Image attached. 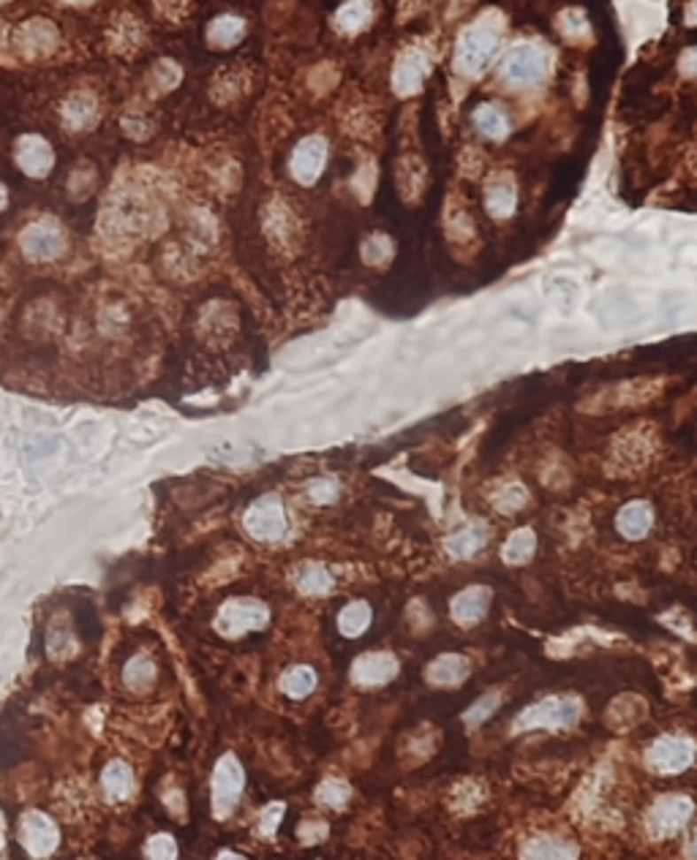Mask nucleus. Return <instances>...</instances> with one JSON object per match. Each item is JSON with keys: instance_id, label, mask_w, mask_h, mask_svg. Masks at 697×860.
I'll list each match as a JSON object with an SVG mask.
<instances>
[{"instance_id": "79ce46f5", "label": "nucleus", "mask_w": 697, "mask_h": 860, "mask_svg": "<svg viewBox=\"0 0 697 860\" xmlns=\"http://www.w3.org/2000/svg\"><path fill=\"white\" fill-rule=\"evenodd\" d=\"M686 22H692V25H697V4L689 9V14H686Z\"/></svg>"}, {"instance_id": "1a4fd4ad", "label": "nucleus", "mask_w": 697, "mask_h": 860, "mask_svg": "<svg viewBox=\"0 0 697 860\" xmlns=\"http://www.w3.org/2000/svg\"><path fill=\"white\" fill-rule=\"evenodd\" d=\"M694 806L686 795H665L659 798L648 817H646V828L654 839H665V836H676L692 817Z\"/></svg>"}, {"instance_id": "72a5a7b5", "label": "nucleus", "mask_w": 697, "mask_h": 860, "mask_svg": "<svg viewBox=\"0 0 697 860\" xmlns=\"http://www.w3.org/2000/svg\"><path fill=\"white\" fill-rule=\"evenodd\" d=\"M180 77H182V74H180V66H177V63H172V60H159V63H156V68H153L151 82L156 85V90L167 93V90H172V88L180 82Z\"/></svg>"}, {"instance_id": "0eeeda50", "label": "nucleus", "mask_w": 697, "mask_h": 860, "mask_svg": "<svg viewBox=\"0 0 697 860\" xmlns=\"http://www.w3.org/2000/svg\"><path fill=\"white\" fill-rule=\"evenodd\" d=\"M694 755H697V746L689 738L662 735L648 746L646 763L656 773H681L694 763Z\"/></svg>"}, {"instance_id": "4c0bfd02", "label": "nucleus", "mask_w": 697, "mask_h": 860, "mask_svg": "<svg viewBox=\"0 0 697 860\" xmlns=\"http://www.w3.org/2000/svg\"><path fill=\"white\" fill-rule=\"evenodd\" d=\"M281 817H283V806H281V803L267 806V809L262 811V819H259V831H262L265 836H273V833H275V828H278V822H281Z\"/></svg>"}, {"instance_id": "9d476101", "label": "nucleus", "mask_w": 697, "mask_h": 860, "mask_svg": "<svg viewBox=\"0 0 697 860\" xmlns=\"http://www.w3.org/2000/svg\"><path fill=\"white\" fill-rule=\"evenodd\" d=\"M22 844L30 855L42 857L55 852V847L60 844V831L55 822L44 814V811H27L22 817Z\"/></svg>"}, {"instance_id": "c85d7f7f", "label": "nucleus", "mask_w": 697, "mask_h": 860, "mask_svg": "<svg viewBox=\"0 0 697 860\" xmlns=\"http://www.w3.org/2000/svg\"><path fill=\"white\" fill-rule=\"evenodd\" d=\"M123 681H126L131 689H136V692L148 689V686L156 681V664H153V659H151V656H144V654L134 656V659L126 664V670H123Z\"/></svg>"}, {"instance_id": "c756f323", "label": "nucleus", "mask_w": 697, "mask_h": 860, "mask_svg": "<svg viewBox=\"0 0 697 860\" xmlns=\"http://www.w3.org/2000/svg\"><path fill=\"white\" fill-rule=\"evenodd\" d=\"M485 205H488V213H491V215H496V218H507V215H512V213H515V207H518L515 185H509V182H499V185H493V189H488Z\"/></svg>"}, {"instance_id": "c9c22d12", "label": "nucleus", "mask_w": 697, "mask_h": 860, "mask_svg": "<svg viewBox=\"0 0 697 860\" xmlns=\"http://www.w3.org/2000/svg\"><path fill=\"white\" fill-rule=\"evenodd\" d=\"M338 482L336 479H329V476H319L308 484V499L314 504H329V501H336L338 499Z\"/></svg>"}, {"instance_id": "423d86ee", "label": "nucleus", "mask_w": 697, "mask_h": 860, "mask_svg": "<svg viewBox=\"0 0 697 860\" xmlns=\"http://www.w3.org/2000/svg\"><path fill=\"white\" fill-rule=\"evenodd\" d=\"M245 773L235 755H224L213 773V811L215 817H229L243 795Z\"/></svg>"}, {"instance_id": "a211bd4d", "label": "nucleus", "mask_w": 697, "mask_h": 860, "mask_svg": "<svg viewBox=\"0 0 697 860\" xmlns=\"http://www.w3.org/2000/svg\"><path fill=\"white\" fill-rule=\"evenodd\" d=\"M654 526V509L646 501H630L623 504L616 515V529L623 539L638 542L643 539Z\"/></svg>"}, {"instance_id": "f704fd0d", "label": "nucleus", "mask_w": 697, "mask_h": 860, "mask_svg": "<svg viewBox=\"0 0 697 860\" xmlns=\"http://www.w3.org/2000/svg\"><path fill=\"white\" fill-rule=\"evenodd\" d=\"M499 700H501V697H499L496 692H493V694H485V697H480V700H476V702H474V705H471V708L466 710V717H463V719H466V724H469V727L483 724V722H485V719H488V717L493 714V710L499 708Z\"/></svg>"}, {"instance_id": "a18cd8bd", "label": "nucleus", "mask_w": 697, "mask_h": 860, "mask_svg": "<svg viewBox=\"0 0 697 860\" xmlns=\"http://www.w3.org/2000/svg\"><path fill=\"white\" fill-rule=\"evenodd\" d=\"M66 4H90V0H66Z\"/></svg>"}, {"instance_id": "7ed1b4c3", "label": "nucleus", "mask_w": 697, "mask_h": 860, "mask_svg": "<svg viewBox=\"0 0 697 860\" xmlns=\"http://www.w3.org/2000/svg\"><path fill=\"white\" fill-rule=\"evenodd\" d=\"M19 248L30 261H55L66 253V232L55 218H35L19 232Z\"/></svg>"}, {"instance_id": "393cba45", "label": "nucleus", "mask_w": 697, "mask_h": 860, "mask_svg": "<svg viewBox=\"0 0 697 860\" xmlns=\"http://www.w3.org/2000/svg\"><path fill=\"white\" fill-rule=\"evenodd\" d=\"M281 689H283V694H286V697H291V700H303V697H308V694L316 689V672H314V667H308V664L289 667V670L283 672V678H281Z\"/></svg>"}, {"instance_id": "bb28decb", "label": "nucleus", "mask_w": 697, "mask_h": 860, "mask_svg": "<svg viewBox=\"0 0 697 860\" xmlns=\"http://www.w3.org/2000/svg\"><path fill=\"white\" fill-rule=\"evenodd\" d=\"M101 784H104V790L106 795L112 798V801H123L128 793H131V768L120 760L115 763H109L101 773Z\"/></svg>"}, {"instance_id": "a19ab883", "label": "nucleus", "mask_w": 697, "mask_h": 860, "mask_svg": "<svg viewBox=\"0 0 697 860\" xmlns=\"http://www.w3.org/2000/svg\"><path fill=\"white\" fill-rule=\"evenodd\" d=\"M9 205V191H6V185H0V210H6Z\"/></svg>"}, {"instance_id": "ea45409f", "label": "nucleus", "mask_w": 697, "mask_h": 860, "mask_svg": "<svg viewBox=\"0 0 697 860\" xmlns=\"http://www.w3.org/2000/svg\"><path fill=\"white\" fill-rule=\"evenodd\" d=\"M686 855H689L692 860H697V833L692 836V841H689V849H686Z\"/></svg>"}, {"instance_id": "58836bf2", "label": "nucleus", "mask_w": 697, "mask_h": 860, "mask_svg": "<svg viewBox=\"0 0 697 860\" xmlns=\"http://www.w3.org/2000/svg\"><path fill=\"white\" fill-rule=\"evenodd\" d=\"M215 860H245V857H243L240 852H221Z\"/></svg>"}, {"instance_id": "c03bdc74", "label": "nucleus", "mask_w": 697, "mask_h": 860, "mask_svg": "<svg viewBox=\"0 0 697 860\" xmlns=\"http://www.w3.org/2000/svg\"><path fill=\"white\" fill-rule=\"evenodd\" d=\"M4 42H6V25L0 22V44H4Z\"/></svg>"}, {"instance_id": "5701e85b", "label": "nucleus", "mask_w": 697, "mask_h": 860, "mask_svg": "<svg viewBox=\"0 0 697 860\" xmlns=\"http://www.w3.org/2000/svg\"><path fill=\"white\" fill-rule=\"evenodd\" d=\"M474 126L488 139H504L509 134V120L496 104H480L474 109Z\"/></svg>"}, {"instance_id": "6ab92c4d", "label": "nucleus", "mask_w": 697, "mask_h": 860, "mask_svg": "<svg viewBox=\"0 0 697 860\" xmlns=\"http://www.w3.org/2000/svg\"><path fill=\"white\" fill-rule=\"evenodd\" d=\"M469 659L461 654H445L428 667V681L436 686H458L469 676Z\"/></svg>"}, {"instance_id": "4468645a", "label": "nucleus", "mask_w": 697, "mask_h": 860, "mask_svg": "<svg viewBox=\"0 0 697 860\" xmlns=\"http://www.w3.org/2000/svg\"><path fill=\"white\" fill-rule=\"evenodd\" d=\"M398 662L392 654H362L352 664V678L360 686H382L395 678Z\"/></svg>"}, {"instance_id": "ddd939ff", "label": "nucleus", "mask_w": 697, "mask_h": 860, "mask_svg": "<svg viewBox=\"0 0 697 860\" xmlns=\"http://www.w3.org/2000/svg\"><path fill=\"white\" fill-rule=\"evenodd\" d=\"M14 156L27 177H47L55 164L52 144L39 134H25L14 147Z\"/></svg>"}, {"instance_id": "cd10ccee", "label": "nucleus", "mask_w": 697, "mask_h": 860, "mask_svg": "<svg viewBox=\"0 0 697 860\" xmlns=\"http://www.w3.org/2000/svg\"><path fill=\"white\" fill-rule=\"evenodd\" d=\"M298 588L308 596H321L333 588V575H329L327 567H321V564H306L298 572Z\"/></svg>"}, {"instance_id": "f257e3e1", "label": "nucleus", "mask_w": 697, "mask_h": 860, "mask_svg": "<svg viewBox=\"0 0 697 860\" xmlns=\"http://www.w3.org/2000/svg\"><path fill=\"white\" fill-rule=\"evenodd\" d=\"M496 50H499V27L491 19H480L461 35L458 52H455V68L463 77H480L488 68V63L493 60Z\"/></svg>"}, {"instance_id": "b1692460", "label": "nucleus", "mask_w": 697, "mask_h": 860, "mask_svg": "<svg viewBox=\"0 0 697 860\" xmlns=\"http://www.w3.org/2000/svg\"><path fill=\"white\" fill-rule=\"evenodd\" d=\"M537 550V534L531 529H518V531H512L501 547V558L507 561V564H526V561L534 555Z\"/></svg>"}, {"instance_id": "e433bc0d", "label": "nucleus", "mask_w": 697, "mask_h": 860, "mask_svg": "<svg viewBox=\"0 0 697 860\" xmlns=\"http://www.w3.org/2000/svg\"><path fill=\"white\" fill-rule=\"evenodd\" d=\"M144 855H148V860H174L177 857V844L172 836L167 833H159L148 841V847H144Z\"/></svg>"}, {"instance_id": "20e7f679", "label": "nucleus", "mask_w": 697, "mask_h": 860, "mask_svg": "<svg viewBox=\"0 0 697 860\" xmlns=\"http://www.w3.org/2000/svg\"><path fill=\"white\" fill-rule=\"evenodd\" d=\"M270 621V610L259 600H229L215 616V629L224 638H243L248 631H259Z\"/></svg>"}, {"instance_id": "9b49d317", "label": "nucleus", "mask_w": 697, "mask_h": 860, "mask_svg": "<svg viewBox=\"0 0 697 860\" xmlns=\"http://www.w3.org/2000/svg\"><path fill=\"white\" fill-rule=\"evenodd\" d=\"M324 164H327V142L321 136H306L295 147V153H291L289 169H291V177H295L298 182L311 185V182L319 180Z\"/></svg>"}, {"instance_id": "a878e982", "label": "nucleus", "mask_w": 697, "mask_h": 860, "mask_svg": "<svg viewBox=\"0 0 697 860\" xmlns=\"http://www.w3.org/2000/svg\"><path fill=\"white\" fill-rule=\"evenodd\" d=\"M371 605L368 602H349L341 613H338V629L344 638H360V634L371 626Z\"/></svg>"}, {"instance_id": "49530a36", "label": "nucleus", "mask_w": 697, "mask_h": 860, "mask_svg": "<svg viewBox=\"0 0 697 860\" xmlns=\"http://www.w3.org/2000/svg\"><path fill=\"white\" fill-rule=\"evenodd\" d=\"M4 4H9V0H0V6H4Z\"/></svg>"}, {"instance_id": "473e14b6", "label": "nucleus", "mask_w": 697, "mask_h": 860, "mask_svg": "<svg viewBox=\"0 0 697 860\" xmlns=\"http://www.w3.org/2000/svg\"><path fill=\"white\" fill-rule=\"evenodd\" d=\"M349 795H352V790H349V784L346 781H338V779H327L324 784H321V787L316 790V798H319V803H324V806H344L346 801H349Z\"/></svg>"}, {"instance_id": "2eb2a0df", "label": "nucleus", "mask_w": 697, "mask_h": 860, "mask_svg": "<svg viewBox=\"0 0 697 860\" xmlns=\"http://www.w3.org/2000/svg\"><path fill=\"white\" fill-rule=\"evenodd\" d=\"M491 600H493V593L491 588L485 585H471V588H463L455 600H453V618L461 624V626H474V624H480L491 608Z\"/></svg>"}, {"instance_id": "f03ea898", "label": "nucleus", "mask_w": 697, "mask_h": 860, "mask_svg": "<svg viewBox=\"0 0 697 860\" xmlns=\"http://www.w3.org/2000/svg\"><path fill=\"white\" fill-rule=\"evenodd\" d=\"M583 702L575 697H547L537 705H529L515 719V730H542V727H569L580 719Z\"/></svg>"}, {"instance_id": "412c9836", "label": "nucleus", "mask_w": 697, "mask_h": 860, "mask_svg": "<svg viewBox=\"0 0 697 860\" xmlns=\"http://www.w3.org/2000/svg\"><path fill=\"white\" fill-rule=\"evenodd\" d=\"M521 860H577V849L561 839L539 836L526 844Z\"/></svg>"}, {"instance_id": "aec40b11", "label": "nucleus", "mask_w": 697, "mask_h": 860, "mask_svg": "<svg viewBox=\"0 0 697 860\" xmlns=\"http://www.w3.org/2000/svg\"><path fill=\"white\" fill-rule=\"evenodd\" d=\"M485 542H488V529L483 523H471V526L455 531L447 539V553L455 558H471L485 547Z\"/></svg>"}, {"instance_id": "7c9ffc66", "label": "nucleus", "mask_w": 697, "mask_h": 860, "mask_svg": "<svg viewBox=\"0 0 697 860\" xmlns=\"http://www.w3.org/2000/svg\"><path fill=\"white\" fill-rule=\"evenodd\" d=\"M371 4L368 0H352V4H346L338 14H336V25L346 33H354L360 27H365L371 22Z\"/></svg>"}, {"instance_id": "37998d69", "label": "nucleus", "mask_w": 697, "mask_h": 860, "mask_svg": "<svg viewBox=\"0 0 697 860\" xmlns=\"http://www.w3.org/2000/svg\"><path fill=\"white\" fill-rule=\"evenodd\" d=\"M689 71H694V74H697V50H694V55L689 58Z\"/></svg>"}, {"instance_id": "dca6fc26", "label": "nucleus", "mask_w": 697, "mask_h": 860, "mask_svg": "<svg viewBox=\"0 0 697 860\" xmlns=\"http://www.w3.org/2000/svg\"><path fill=\"white\" fill-rule=\"evenodd\" d=\"M428 68H430V63H428V55L425 52H420V50L407 52V55L398 60V66H395V77H392L395 90L400 96L417 93L422 88L425 77H428Z\"/></svg>"}, {"instance_id": "f8f14e48", "label": "nucleus", "mask_w": 697, "mask_h": 860, "mask_svg": "<svg viewBox=\"0 0 697 860\" xmlns=\"http://www.w3.org/2000/svg\"><path fill=\"white\" fill-rule=\"evenodd\" d=\"M17 47L25 58H44L58 50L60 33L50 19H27L17 30Z\"/></svg>"}, {"instance_id": "39448f33", "label": "nucleus", "mask_w": 697, "mask_h": 860, "mask_svg": "<svg viewBox=\"0 0 697 860\" xmlns=\"http://www.w3.org/2000/svg\"><path fill=\"white\" fill-rule=\"evenodd\" d=\"M243 526L245 531L259 539V542H278L289 531V517L278 496H262L256 499L245 515H243Z\"/></svg>"}, {"instance_id": "f3484780", "label": "nucleus", "mask_w": 697, "mask_h": 860, "mask_svg": "<svg viewBox=\"0 0 697 860\" xmlns=\"http://www.w3.org/2000/svg\"><path fill=\"white\" fill-rule=\"evenodd\" d=\"M60 112H63V123L71 131H88V128H93L98 123V101L88 90L71 93L63 101V109Z\"/></svg>"}, {"instance_id": "4be33fe9", "label": "nucleus", "mask_w": 697, "mask_h": 860, "mask_svg": "<svg viewBox=\"0 0 697 860\" xmlns=\"http://www.w3.org/2000/svg\"><path fill=\"white\" fill-rule=\"evenodd\" d=\"M245 35V22L240 17H232V14H224V17H218L210 22V30H207V42L218 50H229L235 47L240 39Z\"/></svg>"}, {"instance_id": "6e6552de", "label": "nucleus", "mask_w": 697, "mask_h": 860, "mask_svg": "<svg viewBox=\"0 0 697 860\" xmlns=\"http://www.w3.org/2000/svg\"><path fill=\"white\" fill-rule=\"evenodd\" d=\"M550 68V52L542 44H518L504 60V80L512 85H534Z\"/></svg>"}, {"instance_id": "2f4dec72", "label": "nucleus", "mask_w": 697, "mask_h": 860, "mask_svg": "<svg viewBox=\"0 0 697 860\" xmlns=\"http://www.w3.org/2000/svg\"><path fill=\"white\" fill-rule=\"evenodd\" d=\"M526 488H523V484H518V482H509V484H504V488L493 496V507L499 509V512H518L523 504H526Z\"/></svg>"}]
</instances>
